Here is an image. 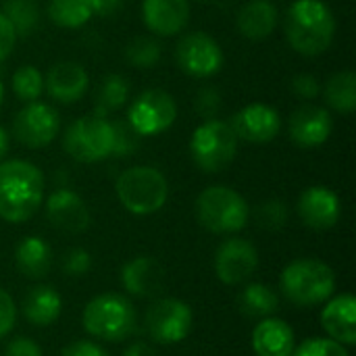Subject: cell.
<instances>
[{
    "instance_id": "6da1fadb",
    "label": "cell",
    "mask_w": 356,
    "mask_h": 356,
    "mask_svg": "<svg viewBox=\"0 0 356 356\" xmlns=\"http://www.w3.org/2000/svg\"><path fill=\"white\" fill-rule=\"evenodd\" d=\"M44 200L42 171L21 159L0 163V219L23 223L31 219Z\"/></svg>"
},
{
    "instance_id": "7a4b0ae2",
    "label": "cell",
    "mask_w": 356,
    "mask_h": 356,
    "mask_svg": "<svg viewBox=\"0 0 356 356\" xmlns=\"http://www.w3.org/2000/svg\"><path fill=\"white\" fill-rule=\"evenodd\" d=\"M286 40L302 56L323 54L336 33V19L323 0H294L284 21Z\"/></svg>"
},
{
    "instance_id": "3957f363",
    "label": "cell",
    "mask_w": 356,
    "mask_h": 356,
    "mask_svg": "<svg viewBox=\"0 0 356 356\" xmlns=\"http://www.w3.org/2000/svg\"><path fill=\"white\" fill-rule=\"evenodd\" d=\"M284 296L296 307H315L327 302L336 292V273L317 259H298L286 265L280 277Z\"/></svg>"
},
{
    "instance_id": "277c9868",
    "label": "cell",
    "mask_w": 356,
    "mask_h": 356,
    "mask_svg": "<svg viewBox=\"0 0 356 356\" xmlns=\"http://www.w3.org/2000/svg\"><path fill=\"white\" fill-rule=\"evenodd\" d=\"M83 330L104 342H123L138 330L134 305L121 294H100L92 298L81 315Z\"/></svg>"
},
{
    "instance_id": "5b68a950",
    "label": "cell",
    "mask_w": 356,
    "mask_h": 356,
    "mask_svg": "<svg viewBox=\"0 0 356 356\" xmlns=\"http://www.w3.org/2000/svg\"><path fill=\"white\" fill-rule=\"evenodd\" d=\"M115 192L125 211L146 217L165 207L169 184L156 167H131L117 177Z\"/></svg>"
},
{
    "instance_id": "8992f818",
    "label": "cell",
    "mask_w": 356,
    "mask_h": 356,
    "mask_svg": "<svg viewBox=\"0 0 356 356\" xmlns=\"http://www.w3.org/2000/svg\"><path fill=\"white\" fill-rule=\"evenodd\" d=\"M196 219L211 234H236L246 227L250 209L240 192L211 186L196 198Z\"/></svg>"
},
{
    "instance_id": "52a82bcc",
    "label": "cell",
    "mask_w": 356,
    "mask_h": 356,
    "mask_svg": "<svg viewBox=\"0 0 356 356\" xmlns=\"http://www.w3.org/2000/svg\"><path fill=\"white\" fill-rule=\"evenodd\" d=\"M190 154L194 165L204 173H219L232 165L238 154V136L232 125L221 119H207L190 138Z\"/></svg>"
},
{
    "instance_id": "ba28073f",
    "label": "cell",
    "mask_w": 356,
    "mask_h": 356,
    "mask_svg": "<svg viewBox=\"0 0 356 356\" xmlns=\"http://www.w3.org/2000/svg\"><path fill=\"white\" fill-rule=\"evenodd\" d=\"M65 152L77 163H98L113 154V121L100 115H83L63 136Z\"/></svg>"
},
{
    "instance_id": "9c48e42d",
    "label": "cell",
    "mask_w": 356,
    "mask_h": 356,
    "mask_svg": "<svg viewBox=\"0 0 356 356\" xmlns=\"http://www.w3.org/2000/svg\"><path fill=\"white\" fill-rule=\"evenodd\" d=\"M192 309L177 298H159L154 300L144 317L146 332L156 344H179L192 332Z\"/></svg>"
},
{
    "instance_id": "30bf717a",
    "label": "cell",
    "mask_w": 356,
    "mask_h": 356,
    "mask_svg": "<svg viewBox=\"0 0 356 356\" xmlns=\"http://www.w3.org/2000/svg\"><path fill=\"white\" fill-rule=\"evenodd\" d=\"M177 119V104L165 90L142 92L127 113V123L140 138H150L167 131Z\"/></svg>"
},
{
    "instance_id": "8fae6325",
    "label": "cell",
    "mask_w": 356,
    "mask_h": 356,
    "mask_svg": "<svg viewBox=\"0 0 356 356\" xmlns=\"http://www.w3.org/2000/svg\"><path fill=\"white\" fill-rule=\"evenodd\" d=\"M175 60L186 75L211 77L223 67V50L204 31H192L177 42Z\"/></svg>"
},
{
    "instance_id": "7c38bea8",
    "label": "cell",
    "mask_w": 356,
    "mask_h": 356,
    "mask_svg": "<svg viewBox=\"0 0 356 356\" xmlns=\"http://www.w3.org/2000/svg\"><path fill=\"white\" fill-rule=\"evenodd\" d=\"M60 127L58 113L46 102H27L13 119V134L27 148L48 146Z\"/></svg>"
},
{
    "instance_id": "4fadbf2b",
    "label": "cell",
    "mask_w": 356,
    "mask_h": 356,
    "mask_svg": "<svg viewBox=\"0 0 356 356\" xmlns=\"http://www.w3.org/2000/svg\"><path fill=\"white\" fill-rule=\"evenodd\" d=\"M259 267L257 248L242 238L225 240L215 254V273L225 286H240L252 277Z\"/></svg>"
},
{
    "instance_id": "5bb4252c",
    "label": "cell",
    "mask_w": 356,
    "mask_h": 356,
    "mask_svg": "<svg viewBox=\"0 0 356 356\" xmlns=\"http://www.w3.org/2000/svg\"><path fill=\"white\" fill-rule=\"evenodd\" d=\"M234 134L238 140H246L252 144H267L277 138L282 129L280 113L263 102L246 104L242 111H238L229 121Z\"/></svg>"
},
{
    "instance_id": "9a60e30c",
    "label": "cell",
    "mask_w": 356,
    "mask_h": 356,
    "mask_svg": "<svg viewBox=\"0 0 356 356\" xmlns=\"http://www.w3.org/2000/svg\"><path fill=\"white\" fill-rule=\"evenodd\" d=\"M334 131V121L327 108L317 104H302L296 108L288 123V134L292 142L305 150L323 146Z\"/></svg>"
},
{
    "instance_id": "2e32d148",
    "label": "cell",
    "mask_w": 356,
    "mask_h": 356,
    "mask_svg": "<svg viewBox=\"0 0 356 356\" xmlns=\"http://www.w3.org/2000/svg\"><path fill=\"white\" fill-rule=\"evenodd\" d=\"M340 198L334 190L325 186H311L298 198V217L307 227L315 232L332 229L340 221Z\"/></svg>"
},
{
    "instance_id": "e0dca14e",
    "label": "cell",
    "mask_w": 356,
    "mask_h": 356,
    "mask_svg": "<svg viewBox=\"0 0 356 356\" xmlns=\"http://www.w3.org/2000/svg\"><path fill=\"white\" fill-rule=\"evenodd\" d=\"M46 217L52 227H56L58 232H65V234H73V236L83 234L92 221L90 211H88L86 202L81 200V196L67 188H60L48 196Z\"/></svg>"
},
{
    "instance_id": "ac0fdd59",
    "label": "cell",
    "mask_w": 356,
    "mask_h": 356,
    "mask_svg": "<svg viewBox=\"0 0 356 356\" xmlns=\"http://www.w3.org/2000/svg\"><path fill=\"white\" fill-rule=\"evenodd\" d=\"M88 83H90V77L86 69L73 60L56 63L54 67H50L44 79V88L48 96L60 104H73L81 100L83 94L88 92Z\"/></svg>"
},
{
    "instance_id": "d6986e66",
    "label": "cell",
    "mask_w": 356,
    "mask_h": 356,
    "mask_svg": "<svg viewBox=\"0 0 356 356\" xmlns=\"http://www.w3.org/2000/svg\"><path fill=\"white\" fill-rule=\"evenodd\" d=\"M142 19L152 33L161 38L175 35L190 21V2L188 0H142Z\"/></svg>"
},
{
    "instance_id": "ffe728a7",
    "label": "cell",
    "mask_w": 356,
    "mask_h": 356,
    "mask_svg": "<svg viewBox=\"0 0 356 356\" xmlns=\"http://www.w3.org/2000/svg\"><path fill=\"white\" fill-rule=\"evenodd\" d=\"M321 325L330 340L342 346L356 344V300L353 294H340L327 300L321 313Z\"/></svg>"
},
{
    "instance_id": "44dd1931",
    "label": "cell",
    "mask_w": 356,
    "mask_h": 356,
    "mask_svg": "<svg viewBox=\"0 0 356 356\" xmlns=\"http://www.w3.org/2000/svg\"><path fill=\"white\" fill-rule=\"evenodd\" d=\"M121 284L127 294L150 298L165 286V271L152 257H136L121 267Z\"/></svg>"
},
{
    "instance_id": "7402d4cb",
    "label": "cell",
    "mask_w": 356,
    "mask_h": 356,
    "mask_svg": "<svg viewBox=\"0 0 356 356\" xmlns=\"http://www.w3.org/2000/svg\"><path fill=\"white\" fill-rule=\"evenodd\" d=\"M294 348V330L284 319L267 317L252 332V350L257 356H292Z\"/></svg>"
},
{
    "instance_id": "603a6c76",
    "label": "cell",
    "mask_w": 356,
    "mask_h": 356,
    "mask_svg": "<svg viewBox=\"0 0 356 356\" xmlns=\"http://www.w3.org/2000/svg\"><path fill=\"white\" fill-rule=\"evenodd\" d=\"M23 317L35 325V327H48L52 325L63 311V298L52 286H33L27 290L21 302Z\"/></svg>"
},
{
    "instance_id": "cb8c5ba5",
    "label": "cell",
    "mask_w": 356,
    "mask_h": 356,
    "mask_svg": "<svg viewBox=\"0 0 356 356\" xmlns=\"http://www.w3.org/2000/svg\"><path fill=\"white\" fill-rule=\"evenodd\" d=\"M280 13L271 0H250L238 13V29L248 40H265L277 27Z\"/></svg>"
},
{
    "instance_id": "d4e9b609",
    "label": "cell",
    "mask_w": 356,
    "mask_h": 356,
    "mask_svg": "<svg viewBox=\"0 0 356 356\" xmlns=\"http://www.w3.org/2000/svg\"><path fill=\"white\" fill-rule=\"evenodd\" d=\"M15 265H17V271L23 277H27V280H44L50 273V267H52V250L42 238L27 236L17 244Z\"/></svg>"
},
{
    "instance_id": "484cf974",
    "label": "cell",
    "mask_w": 356,
    "mask_h": 356,
    "mask_svg": "<svg viewBox=\"0 0 356 356\" xmlns=\"http://www.w3.org/2000/svg\"><path fill=\"white\" fill-rule=\"evenodd\" d=\"M280 307V298L273 288L265 284H248L238 296V309L242 315L250 319H267Z\"/></svg>"
},
{
    "instance_id": "4316f807",
    "label": "cell",
    "mask_w": 356,
    "mask_h": 356,
    "mask_svg": "<svg viewBox=\"0 0 356 356\" xmlns=\"http://www.w3.org/2000/svg\"><path fill=\"white\" fill-rule=\"evenodd\" d=\"M327 104L342 113L350 115L356 108V75L355 71H338L325 83Z\"/></svg>"
},
{
    "instance_id": "83f0119b",
    "label": "cell",
    "mask_w": 356,
    "mask_h": 356,
    "mask_svg": "<svg viewBox=\"0 0 356 356\" xmlns=\"http://www.w3.org/2000/svg\"><path fill=\"white\" fill-rule=\"evenodd\" d=\"M48 17L58 27L77 29L86 25L94 17V13L90 6V0H50Z\"/></svg>"
},
{
    "instance_id": "f1b7e54d",
    "label": "cell",
    "mask_w": 356,
    "mask_h": 356,
    "mask_svg": "<svg viewBox=\"0 0 356 356\" xmlns=\"http://www.w3.org/2000/svg\"><path fill=\"white\" fill-rule=\"evenodd\" d=\"M127 96H129V83H127V79L123 75H117V73L106 75L102 79L100 90H98V96H96L94 115L106 117L108 113L119 111L127 102Z\"/></svg>"
},
{
    "instance_id": "f546056e",
    "label": "cell",
    "mask_w": 356,
    "mask_h": 356,
    "mask_svg": "<svg viewBox=\"0 0 356 356\" xmlns=\"http://www.w3.org/2000/svg\"><path fill=\"white\" fill-rule=\"evenodd\" d=\"M13 25L17 38H27L40 25V10L33 0H4L0 10Z\"/></svg>"
},
{
    "instance_id": "4dcf8cb0",
    "label": "cell",
    "mask_w": 356,
    "mask_h": 356,
    "mask_svg": "<svg viewBox=\"0 0 356 356\" xmlns=\"http://www.w3.org/2000/svg\"><path fill=\"white\" fill-rule=\"evenodd\" d=\"M161 54H163L161 42L156 38H150V35H138L125 48V58L138 69L154 67L161 60Z\"/></svg>"
},
{
    "instance_id": "1f68e13d",
    "label": "cell",
    "mask_w": 356,
    "mask_h": 356,
    "mask_svg": "<svg viewBox=\"0 0 356 356\" xmlns=\"http://www.w3.org/2000/svg\"><path fill=\"white\" fill-rule=\"evenodd\" d=\"M10 86L15 96L27 104V102H35L44 92V77L33 65H23L15 71Z\"/></svg>"
},
{
    "instance_id": "d6a6232c",
    "label": "cell",
    "mask_w": 356,
    "mask_h": 356,
    "mask_svg": "<svg viewBox=\"0 0 356 356\" xmlns=\"http://www.w3.org/2000/svg\"><path fill=\"white\" fill-rule=\"evenodd\" d=\"M257 223L267 232H280L288 223V207L277 198L263 202L257 209Z\"/></svg>"
},
{
    "instance_id": "836d02e7",
    "label": "cell",
    "mask_w": 356,
    "mask_h": 356,
    "mask_svg": "<svg viewBox=\"0 0 356 356\" xmlns=\"http://www.w3.org/2000/svg\"><path fill=\"white\" fill-rule=\"evenodd\" d=\"M140 136L127 121L113 123V154L111 156H129L136 152Z\"/></svg>"
},
{
    "instance_id": "e575fe53",
    "label": "cell",
    "mask_w": 356,
    "mask_h": 356,
    "mask_svg": "<svg viewBox=\"0 0 356 356\" xmlns=\"http://www.w3.org/2000/svg\"><path fill=\"white\" fill-rule=\"evenodd\" d=\"M292 356H350L348 350L330 340V338H309L298 348H294Z\"/></svg>"
},
{
    "instance_id": "d590c367",
    "label": "cell",
    "mask_w": 356,
    "mask_h": 356,
    "mask_svg": "<svg viewBox=\"0 0 356 356\" xmlns=\"http://www.w3.org/2000/svg\"><path fill=\"white\" fill-rule=\"evenodd\" d=\"M92 269V257L83 248H73L63 259V271L71 277H81Z\"/></svg>"
},
{
    "instance_id": "8d00e7d4",
    "label": "cell",
    "mask_w": 356,
    "mask_h": 356,
    "mask_svg": "<svg viewBox=\"0 0 356 356\" xmlns=\"http://www.w3.org/2000/svg\"><path fill=\"white\" fill-rule=\"evenodd\" d=\"M15 321H17L15 300L10 298V294L6 290L0 288V338L10 334V330L15 327Z\"/></svg>"
},
{
    "instance_id": "74e56055",
    "label": "cell",
    "mask_w": 356,
    "mask_h": 356,
    "mask_svg": "<svg viewBox=\"0 0 356 356\" xmlns=\"http://www.w3.org/2000/svg\"><path fill=\"white\" fill-rule=\"evenodd\" d=\"M292 90L296 96L305 98V100H313L321 94V83L315 75L311 73H300L292 79Z\"/></svg>"
},
{
    "instance_id": "f35d334b",
    "label": "cell",
    "mask_w": 356,
    "mask_h": 356,
    "mask_svg": "<svg viewBox=\"0 0 356 356\" xmlns=\"http://www.w3.org/2000/svg\"><path fill=\"white\" fill-rule=\"evenodd\" d=\"M196 106H198V113L207 119H215V115L219 113L221 108V96L215 88H202L200 94H198V100H196Z\"/></svg>"
},
{
    "instance_id": "ab89813d",
    "label": "cell",
    "mask_w": 356,
    "mask_h": 356,
    "mask_svg": "<svg viewBox=\"0 0 356 356\" xmlns=\"http://www.w3.org/2000/svg\"><path fill=\"white\" fill-rule=\"evenodd\" d=\"M4 356H44V353H42V348L31 338L19 336V338L10 340L6 344Z\"/></svg>"
},
{
    "instance_id": "60d3db41",
    "label": "cell",
    "mask_w": 356,
    "mask_h": 356,
    "mask_svg": "<svg viewBox=\"0 0 356 356\" xmlns=\"http://www.w3.org/2000/svg\"><path fill=\"white\" fill-rule=\"evenodd\" d=\"M63 356H108L102 346L90 340H75L63 348Z\"/></svg>"
},
{
    "instance_id": "b9f144b4",
    "label": "cell",
    "mask_w": 356,
    "mask_h": 356,
    "mask_svg": "<svg viewBox=\"0 0 356 356\" xmlns=\"http://www.w3.org/2000/svg\"><path fill=\"white\" fill-rule=\"evenodd\" d=\"M15 42H17V33L13 25L8 23V19L0 13V63L8 58V54L15 48Z\"/></svg>"
},
{
    "instance_id": "7bdbcfd3",
    "label": "cell",
    "mask_w": 356,
    "mask_h": 356,
    "mask_svg": "<svg viewBox=\"0 0 356 356\" xmlns=\"http://www.w3.org/2000/svg\"><path fill=\"white\" fill-rule=\"evenodd\" d=\"M123 0H90V6H92V13L98 15V17H108L113 15L119 6H121Z\"/></svg>"
},
{
    "instance_id": "ee69618b",
    "label": "cell",
    "mask_w": 356,
    "mask_h": 356,
    "mask_svg": "<svg viewBox=\"0 0 356 356\" xmlns=\"http://www.w3.org/2000/svg\"><path fill=\"white\" fill-rule=\"evenodd\" d=\"M123 356H159V355H156V350H154L150 344H146V342H134V344H129V346L125 348Z\"/></svg>"
},
{
    "instance_id": "f6af8a7d",
    "label": "cell",
    "mask_w": 356,
    "mask_h": 356,
    "mask_svg": "<svg viewBox=\"0 0 356 356\" xmlns=\"http://www.w3.org/2000/svg\"><path fill=\"white\" fill-rule=\"evenodd\" d=\"M6 152H8V134L4 127H0V163L4 161Z\"/></svg>"
},
{
    "instance_id": "bcb514c9",
    "label": "cell",
    "mask_w": 356,
    "mask_h": 356,
    "mask_svg": "<svg viewBox=\"0 0 356 356\" xmlns=\"http://www.w3.org/2000/svg\"><path fill=\"white\" fill-rule=\"evenodd\" d=\"M2 98H4V88H2V81H0V104H2Z\"/></svg>"
}]
</instances>
